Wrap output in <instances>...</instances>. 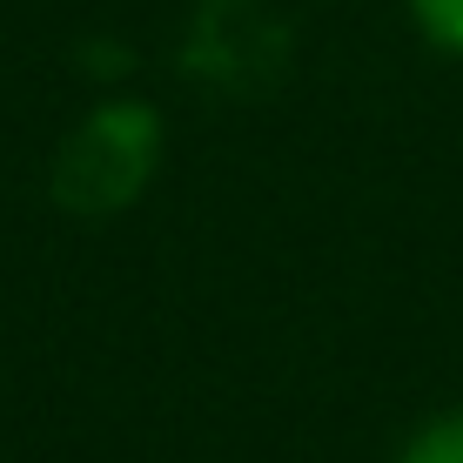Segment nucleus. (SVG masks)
Returning <instances> with one entry per match:
<instances>
[{
  "mask_svg": "<svg viewBox=\"0 0 463 463\" xmlns=\"http://www.w3.org/2000/svg\"><path fill=\"white\" fill-rule=\"evenodd\" d=\"M423 41L443 47V54H463V0H410Z\"/></svg>",
  "mask_w": 463,
  "mask_h": 463,
  "instance_id": "3",
  "label": "nucleus"
},
{
  "mask_svg": "<svg viewBox=\"0 0 463 463\" xmlns=\"http://www.w3.org/2000/svg\"><path fill=\"white\" fill-rule=\"evenodd\" d=\"M396 463H463V410L430 417L417 437L403 443V457H396Z\"/></svg>",
  "mask_w": 463,
  "mask_h": 463,
  "instance_id": "2",
  "label": "nucleus"
},
{
  "mask_svg": "<svg viewBox=\"0 0 463 463\" xmlns=\"http://www.w3.org/2000/svg\"><path fill=\"white\" fill-rule=\"evenodd\" d=\"M148 162H155V115L148 108H108V115H94L81 135H74L61 175L94 168V182L74 195V209H121V202L141 188Z\"/></svg>",
  "mask_w": 463,
  "mask_h": 463,
  "instance_id": "1",
  "label": "nucleus"
}]
</instances>
